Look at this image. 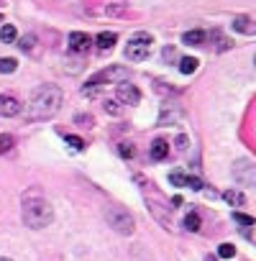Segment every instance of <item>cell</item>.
<instances>
[{
	"label": "cell",
	"mask_w": 256,
	"mask_h": 261,
	"mask_svg": "<svg viewBox=\"0 0 256 261\" xmlns=\"http://www.w3.org/2000/svg\"><path fill=\"white\" fill-rule=\"evenodd\" d=\"M253 62H256V57H253Z\"/></svg>",
	"instance_id": "obj_33"
},
{
	"label": "cell",
	"mask_w": 256,
	"mask_h": 261,
	"mask_svg": "<svg viewBox=\"0 0 256 261\" xmlns=\"http://www.w3.org/2000/svg\"><path fill=\"white\" fill-rule=\"evenodd\" d=\"M105 220H108V225H110L115 233H120V236H131V233H134V228H136L134 215L128 213L125 207H108Z\"/></svg>",
	"instance_id": "obj_3"
},
{
	"label": "cell",
	"mask_w": 256,
	"mask_h": 261,
	"mask_svg": "<svg viewBox=\"0 0 256 261\" xmlns=\"http://www.w3.org/2000/svg\"><path fill=\"white\" fill-rule=\"evenodd\" d=\"M185 228L192 230V233L200 230V215H197V213H187V215H185Z\"/></svg>",
	"instance_id": "obj_19"
},
{
	"label": "cell",
	"mask_w": 256,
	"mask_h": 261,
	"mask_svg": "<svg viewBox=\"0 0 256 261\" xmlns=\"http://www.w3.org/2000/svg\"><path fill=\"white\" fill-rule=\"evenodd\" d=\"M125 77H128V69H123V67H108V69L97 72V74L92 77V82H97L100 87H103V85H108V82L120 85V82H125Z\"/></svg>",
	"instance_id": "obj_5"
},
{
	"label": "cell",
	"mask_w": 256,
	"mask_h": 261,
	"mask_svg": "<svg viewBox=\"0 0 256 261\" xmlns=\"http://www.w3.org/2000/svg\"><path fill=\"white\" fill-rule=\"evenodd\" d=\"M118 154H120L123 159H134V154H136V149H134L131 144H120V146H118Z\"/></svg>",
	"instance_id": "obj_24"
},
{
	"label": "cell",
	"mask_w": 256,
	"mask_h": 261,
	"mask_svg": "<svg viewBox=\"0 0 256 261\" xmlns=\"http://www.w3.org/2000/svg\"><path fill=\"white\" fill-rule=\"evenodd\" d=\"M205 39H208V34H205V31H200V29L182 34V44H187V46H202V44H205Z\"/></svg>",
	"instance_id": "obj_10"
},
{
	"label": "cell",
	"mask_w": 256,
	"mask_h": 261,
	"mask_svg": "<svg viewBox=\"0 0 256 261\" xmlns=\"http://www.w3.org/2000/svg\"><path fill=\"white\" fill-rule=\"evenodd\" d=\"M213 39L218 41V51H223V49H231V39H225L220 31H213Z\"/></svg>",
	"instance_id": "obj_22"
},
{
	"label": "cell",
	"mask_w": 256,
	"mask_h": 261,
	"mask_svg": "<svg viewBox=\"0 0 256 261\" xmlns=\"http://www.w3.org/2000/svg\"><path fill=\"white\" fill-rule=\"evenodd\" d=\"M90 44H92V39L87 36V34H82V31H72L69 34V49L72 51H87L90 49Z\"/></svg>",
	"instance_id": "obj_9"
},
{
	"label": "cell",
	"mask_w": 256,
	"mask_h": 261,
	"mask_svg": "<svg viewBox=\"0 0 256 261\" xmlns=\"http://www.w3.org/2000/svg\"><path fill=\"white\" fill-rule=\"evenodd\" d=\"M0 21H3V16H0Z\"/></svg>",
	"instance_id": "obj_32"
},
{
	"label": "cell",
	"mask_w": 256,
	"mask_h": 261,
	"mask_svg": "<svg viewBox=\"0 0 256 261\" xmlns=\"http://www.w3.org/2000/svg\"><path fill=\"white\" fill-rule=\"evenodd\" d=\"M62 90L57 85H41L29 97V118L31 120H46L62 108Z\"/></svg>",
	"instance_id": "obj_1"
},
{
	"label": "cell",
	"mask_w": 256,
	"mask_h": 261,
	"mask_svg": "<svg viewBox=\"0 0 256 261\" xmlns=\"http://www.w3.org/2000/svg\"><path fill=\"white\" fill-rule=\"evenodd\" d=\"M164 59H167V62H172V59H177V51H174L172 46H167V49H164Z\"/></svg>",
	"instance_id": "obj_27"
},
{
	"label": "cell",
	"mask_w": 256,
	"mask_h": 261,
	"mask_svg": "<svg viewBox=\"0 0 256 261\" xmlns=\"http://www.w3.org/2000/svg\"><path fill=\"white\" fill-rule=\"evenodd\" d=\"M223 200H225L228 205H233V207H243V205H246V195H243L241 190H225V192H223Z\"/></svg>",
	"instance_id": "obj_12"
},
{
	"label": "cell",
	"mask_w": 256,
	"mask_h": 261,
	"mask_svg": "<svg viewBox=\"0 0 256 261\" xmlns=\"http://www.w3.org/2000/svg\"><path fill=\"white\" fill-rule=\"evenodd\" d=\"M115 97L125 105H136L141 100V90L131 82H120V85H115Z\"/></svg>",
	"instance_id": "obj_6"
},
{
	"label": "cell",
	"mask_w": 256,
	"mask_h": 261,
	"mask_svg": "<svg viewBox=\"0 0 256 261\" xmlns=\"http://www.w3.org/2000/svg\"><path fill=\"white\" fill-rule=\"evenodd\" d=\"M0 261H11V258H0Z\"/></svg>",
	"instance_id": "obj_31"
},
{
	"label": "cell",
	"mask_w": 256,
	"mask_h": 261,
	"mask_svg": "<svg viewBox=\"0 0 256 261\" xmlns=\"http://www.w3.org/2000/svg\"><path fill=\"white\" fill-rule=\"evenodd\" d=\"M233 177H236L238 182H243V185L256 187V167H253V164H236Z\"/></svg>",
	"instance_id": "obj_7"
},
{
	"label": "cell",
	"mask_w": 256,
	"mask_h": 261,
	"mask_svg": "<svg viewBox=\"0 0 256 261\" xmlns=\"http://www.w3.org/2000/svg\"><path fill=\"white\" fill-rule=\"evenodd\" d=\"M18 46H21L23 51H31V49L36 46V36H31V34H26V36H21V41H18Z\"/></svg>",
	"instance_id": "obj_21"
},
{
	"label": "cell",
	"mask_w": 256,
	"mask_h": 261,
	"mask_svg": "<svg viewBox=\"0 0 256 261\" xmlns=\"http://www.w3.org/2000/svg\"><path fill=\"white\" fill-rule=\"evenodd\" d=\"M197 64H200V62H197L195 57H182V59H180V72H182V74H192V72L197 69Z\"/></svg>",
	"instance_id": "obj_16"
},
{
	"label": "cell",
	"mask_w": 256,
	"mask_h": 261,
	"mask_svg": "<svg viewBox=\"0 0 256 261\" xmlns=\"http://www.w3.org/2000/svg\"><path fill=\"white\" fill-rule=\"evenodd\" d=\"M218 256L220 258H233L236 256V246L233 243H220L218 246Z\"/></svg>",
	"instance_id": "obj_20"
},
{
	"label": "cell",
	"mask_w": 256,
	"mask_h": 261,
	"mask_svg": "<svg viewBox=\"0 0 256 261\" xmlns=\"http://www.w3.org/2000/svg\"><path fill=\"white\" fill-rule=\"evenodd\" d=\"M169 182H172L174 187H190V174H185V172H172V174H169Z\"/></svg>",
	"instance_id": "obj_17"
},
{
	"label": "cell",
	"mask_w": 256,
	"mask_h": 261,
	"mask_svg": "<svg viewBox=\"0 0 256 261\" xmlns=\"http://www.w3.org/2000/svg\"><path fill=\"white\" fill-rule=\"evenodd\" d=\"M52 220H54V210H52V205H49L44 197L26 200V205H23V223H26L29 228L41 230V228H46Z\"/></svg>",
	"instance_id": "obj_2"
},
{
	"label": "cell",
	"mask_w": 256,
	"mask_h": 261,
	"mask_svg": "<svg viewBox=\"0 0 256 261\" xmlns=\"http://www.w3.org/2000/svg\"><path fill=\"white\" fill-rule=\"evenodd\" d=\"M105 110H108L110 115H118V113H120V108H118V102H113V100H108V102H105Z\"/></svg>",
	"instance_id": "obj_26"
},
{
	"label": "cell",
	"mask_w": 256,
	"mask_h": 261,
	"mask_svg": "<svg viewBox=\"0 0 256 261\" xmlns=\"http://www.w3.org/2000/svg\"><path fill=\"white\" fill-rule=\"evenodd\" d=\"M74 120H77V123H87V125L92 123V118H90V115H77Z\"/></svg>",
	"instance_id": "obj_29"
},
{
	"label": "cell",
	"mask_w": 256,
	"mask_h": 261,
	"mask_svg": "<svg viewBox=\"0 0 256 261\" xmlns=\"http://www.w3.org/2000/svg\"><path fill=\"white\" fill-rule=\"evenodd\" d=\"M177 146H180V149H187V139L180 136V139H177Z\"/></svg>",
	"instance_id": "obj_30"
},
{
	"label": "cell",
	"mask_w": 256,
	"mask_h": 261,
	"mask_svg": "<svg viewBox=\"0 0 256 261\" xmlns=\"http://www.w3.org/2000/svg\"><path fill=\"white\" fill-rule=\"evenodd\" d=\"M167 154H169V144L164 139H157L151 144V159L154 162H162V159H167Z\"/></svg>",
	"instance_id": "obj_11"
},
{
	"label": "cell",
	"mask_w": 256,
	"mask_h": 261,
	"mask_svg": "<svg viewBox=\"0 0 256 261\" xmlns=\"http://www.w3.org/2000/svg\"><path fill=\"white\" fill-rule=\"evenodd\" d=\"M16 39H18V31H16L13 23H6L3 29H0V41H3V44H13Z\"/></svg>",
	"instance_id": "obj_15"
},
{
	"label": "cell",
	"mask_w": 256,
	"mask_h": 261,
	"mask_svg": "<svg viewBox=\"0 0 256 261\" xmlns=\"http://www.w3.org/2000/svg\"><path fill=\"white\" fill-rule=\"evenodd\" d=\"M21 113V102L13 95H0V115L3 118H13Z\"/></svg>",
	"instance_id": "obj_8"
},
{
	"label": "cell",
	"mask_w": 256,
	"mask_h": 261,
	"mask_svg": "<svg viewBox=\"0 0 256 261\" xmlns=\"http://www.w3.org/2000/svg\"><path fill=\"white\" fill-rule=\"evenodd\" d=\"M151 44H154L151 34H144V31L134 34L131 41H128V46H125V57L131 62H144L149 57V51H151Z\"/></svg>",
	"instance_id": "obj_4"
},
{
	"label": "cell",
	"mask_w": 256,
	"mask_h": 261,
	"mask_svg": "<svg viewBox=\"0 0 256 261\" xmlns=\"http://www.w3.org/2000/svg\"><path fill=\"white\" fill-rule=\"evenodd\" d=\"M115 41H118V36H115L113 31H103V34H97V39H95L97 49H103V51L113 49V44H115Z\"/></svg>",
	"instance_id": "obj_13"
},
{
	"label": "cell",
	"mask_w": 256,
	"mask_h": 261,
	"mask_svg": "<svg viewBox=\"0 0 256 261\" xmlns=\"http://www.w3.org/2000/svg\"><path fill=\"white\" fill-rule=\"evenodd\" d=\"M16 69H18V62H16V59L0 57V72H3V74H11V72H16Z\"/></svg>",
	"instance_id": "obj_18"
},
{
	"label": "cell",
	"mask_w": 256,
	"mask_h": 261,
	"mask_svg": "<svg viewBox=\"0 0 256 261\" xmlns=\"http://www.w3.org/2000/svg\"><path fill=\"white\" fill-rule=\"evenodd\" d=\"M233 29L241 31V34H256V23L251 18H241V16L233 21Z\"/></svg>",
	"instance_id": "obj_14"
},
{
	"label": "cell",
	"mask_w": 256,
	"mask_h": 261,
	"mask_svg": "<svg viewBox=\"0 0 256 261\" xmlns=\"http://www.w3.org/2000/svg\"><path fill=\"white\" fill-rule=\"evenodd\" d=\"M233 220H236V223H241V225H253V223H256L251 215H246V213H241V210H236V213H233Z\"/></svg>",
	"instance_id": "obj_23"
},
{
	"label": "cell",
	"mask_w": 256,
	"mask_h": 261,
	"mask_svg": "<svg viewBox=\"0 0 256 261\" xmlns=\"http://www.w3.org/2000/svg\"><path fill=\"white\" fill-rule=\"evenodd\" d=\"M108 13H110V16H118V13H123V6H110Z\"/></svg>",
	"instance_id": "obj_28"
},
{
	"label": "cell",
	"mask_w": 256,
	"mask_h": 261,
	"mask_svg": "<svg viewBox=\"0 0 256 261\" xmlns=\"http://www.w3.org/2000/svg\"><path fill=\"white\" fill-rule=\"evenodd\" d=\"M67 144H69L74 151H82V149H85V141H82L80 136H67Z\"/></svg>",
	"instance_id": "obj_25"
}]
</instances>
